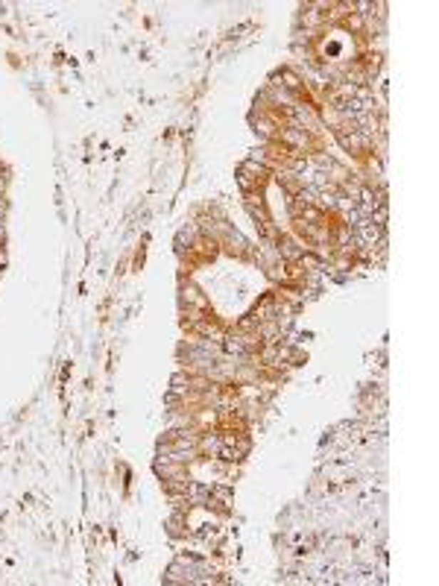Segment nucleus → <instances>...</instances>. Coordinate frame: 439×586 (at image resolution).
<instances>
[{
	"mask_svg": "<svg viewBox=\"0 0 439 586\" xmlns=\"http://www.w3.org/2000/svg\"><path fill=\"white\" fill-rule=\"evenodd\" d=\"M0 270H4V267H0Z\"/></svg>",
	"mask_w": 439,
	"mask_h": 586,
	"instance_id": "nucleus-3",
	"label": "nucleus"
},
{
	"mask_svg": "<svg viewBox=\"0 0 439 586\" xmlns=\"http://www.w3.org/2000/svg\"><path fill=\"white\" fill-rule=\"evenodd\" d=\"M237 182H240L243 193H261L264 185L269 182V171H267L261 161L249 158V161H243V164L237 167Z\"/></svg>",
	"mask_w": 439,
	"mask_h": 586,
	"instance_id": "nucleus-1",
	"label": "nucleus"
},
{
	"mask_svg": "<svg viewBox=\"0 0 439 586\" xmlns=\"http://www.w3.org/2000/svg\"><path fill=\"white\" fill-rule=\"evenodd\" d=\"M179 299H182V305H194V308H208V299L202 296V291H200L194 282H187V278H182V282H179Z\"/></svg>",
	"mask_w": 439,
	"mask_h": 586,
	"instance_id": "nucleus-2",
	"label": "nucleus"
}]
</instances>
